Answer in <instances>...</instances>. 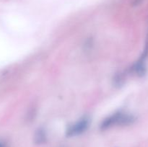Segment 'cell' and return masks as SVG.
<instances>
[{
	"label": "cell",
	"instance_id": "cell-1",
	"mask_svg": "<svg viewBox=\"0 0 148 147\" xmlns=\"http://www.w3.org/2000/svg\"><path fill=\"white\" fill-rule=\"evenodd\" d=\"M89 126V119L84 118L74 125H70L66 130V134L67 136L72 137L82 133L88 129Z\"/></svg>",
	"mask_w": 148,
	"mask_h": 147
},
{
	"label": "cell",
	"instance_id": "cell-2",
	"mask_svg": "<svg viewBox=\"0 0 148 147\" xmlns=\"http://www.w3.org/2000/svg\"><path fill=\"white\" fill-rule=\"evenodd\" d=\"M121 114H122L121 112H117L116 113L113 114L111 116L104 119V120L101 122L100 128L102 131H105V130L110 128L114 125H119V120L121 116Z\"/></svg>",
	"mask_w": 148,
	"mask_h": 147
},
{
	"label": "cell",
	"instance_id": "cell-3",
	"mask_svg": "<svg viewBox=\"0 0 148 147\" xmlns=\"http://www.w3.org/2000/svg\"><path fill=\"white\" fill-rule=\"evenodd\" d=\"M47 141V135L44 129L38 128L35 133L34 135V142L37 145H41L45 144Z\"/></svg>",
	"mask_w": 148,
	"mask_h": 147
},
{
	"label": "cell",
	"instance_id": "cell-4",
	"mask_svg": "<svg viewBox=\"0 0 148 147\" xmlns=\"http://www.w3.org/2000/svg\"><path fill=\"white\" fill-rule=\"evenodd\" d=\"M133 70L134 71H135V73L138 75L139 76H143L145 74L146 72V68L145 66L143 63V59H140V61H139L133 67Z\"/></svg>",
	"mask_w": 148,
	"mask_h": 147
},
{
	"label": "cell",
	"instance_id": "cell-5",
	"mask_svg": "<svg viewBox=\"0 0 148 147\" xmlns=\"http://www.w3.org/2000/svg\"><path fill=\"white\" fill-rule=\"evenodd\" d=\"M114 84L115 86H120L124 84V76L121 73L116 74L114 77Z\"/></svg>",
	"mask_w": 148,
	"mask_h": 147
},
{
	"label": "cell",
	"instance_id": "cell-6",
	"mask_svg": "<svg viewBox=\"0 0 148 147\" xmlns=\"http://www.w3.org/2000/svg\"><path fill=\"white\" fill-rule=\"evenodd\" d=\"M0 147H6V144L3 141H0Z\"/></svg>",
	"mask_w": 148,
	"mask_h": 147
}]
</instances>
